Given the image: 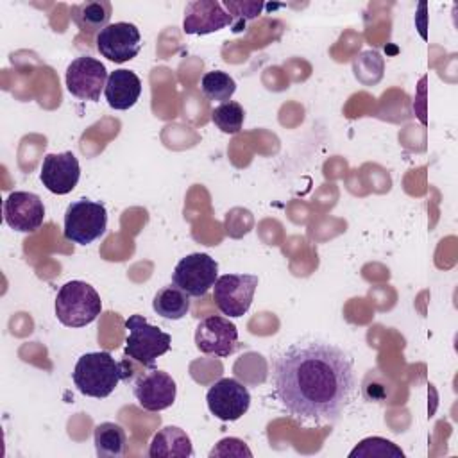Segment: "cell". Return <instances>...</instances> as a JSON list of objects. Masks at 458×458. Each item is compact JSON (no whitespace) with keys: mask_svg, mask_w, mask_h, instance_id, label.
Returning a JSON list of instances; mask_svg holds the SVG:
<instances>
[{"mask_svg":"<svg viewBox=\"0 0 458 458\" xmlns=\"http://www.w3.org/2000/svg\"><path fill=\"white\" fill-rule=\"evenodd\" d=\"M274 386L292 417L315 424L335 422L352 399L354 365L331 344L292 345L274 360Z\"/></svg>","mask_w":458,"mask_h":458,"instance_id":"1","label":"cell"},{"mask_svg":"<svg viewBox=\"0 0 458 458\" xmlns=\"http://www.w3.org/2000/svg\"><path fill=\"white\" fill-rule=\"evenodd\" d=\"M131 376L127 361H116L107 351L82 354L72 372L77 390L88 397H107L122 379Z\"/></svg>","mask_w":458,"mask_h":458,"instance_id":"2","label":"cell"},{"mask_svg":"<svg viewBox=\"0 0 458 458\" xmlns=\"http://www.w3.org/2000/svg\"><path fill=\"white\" fill-rule=\"evenodd\" d=\"M102 311L98 292L84 281H68L55 297L57 320L66 327H84Z\"/></svg>","mask_w":458,"mask_h":458,"instance_id":"3","label":"cell"},{"mask_svg":"<svg viewBox=\"0 0 458 458\" xmlns=\"http://www.w3.org/2000/svg\"><path fill=\"white\" fill-rule=\"evenodd\" d=\"M129 335L125 338V358H131L145 367H154L156 360L168 352L172 338L157 326L148 324L143 315H131L125 320Z\"/></svg>","mask_w":458,"mask_h":458,"instance_id":"4","label":"cell"},{"mask_svg":"<svg viewBox=\"0 0 458 458\" xmlns=\"http://www.w3.org/2000/svg\"><path fill=\"white\" fill-rule=\"evenodd\" d=\"M107 229V209L102 202L79 199L73 200L64 213V238L79 243L89 245L100 238Z\"/></svg>","mask_w":458,"mask_h":458,"instance_id":"5","label":"cell"},{"mask_svg":"<svg viewBox=\"0 0 458 458\" xmlns=\"http://www.w3.org/2000/svg\"><path fill=\"white\" fill-rule=\"evenodd\" d=\"M218 277V263L206 252L184 256L172 272V281L190 297H204Z\"/></svg>","mask_w":458,"mask_h":458,"instance_id":"6","label":"cell"},{"mask_svg":"<svg viewBox=\"0 0 458 458\" xmlns=\"http://www.w3.org/2000/svg\"><path fill=\"white\" fill-rule=\"evenodd\" d=\"M256 286L254 274H224L213 284L215 304L227 317H242L252 304Z\"/></svg>","mask_w":458,"mask_h":458,"instance_id":"7","label":"cell"},{"mask_svg":"<svg viewBox=\"0 0 458 458\" xmlns=\"http://www.w3.org/2000/svg\"><path fill=\"white\" fill-rule=\"evenodd\" d=\"M106 66L89 55L73 59L66 68V89L79 100L97 102L107 82Z\"/></svg>","mask_w":458,"mask_h":458,"instance_id":"8","label":"cell"},{"mask_svg":"<svg viewBox=\"0 0 458 458\" xmlns=\"http://www.w3.org/2000/svg\"><path fill=\"white\" fill-rule=\"evenodd\" d=\"M206 403L213 417L233 422L247 413L250 406V394L234 377H222L213 383L206 394Z\"/></svg>","mask_w":458,"mask_h":458,"instance_id":"9","label":"cell"},{"mask_svg":"<svg viewBox=\"0 0 458 458\" xmlns=\"http://www.w3.org/2000/svg\"><path fill=\"white\" fill-rule=\"evenodd\" d=\"M97 50L113 63H125L141 50V34L134 23H109L97 34Z\"/></svg>","mask_w":458,"mask_h":458,"instance_id":"10","label":"cell"},{"mask_svg":"<svg viewBox=\"0 0 458 458\" xmlns=\"http://www.w3.org/2000/svg\"><path fill=\"white\" fill-rule=\"evenodd\" d=\"M195 345L204 354L227 358L238 345V329L225 317H206L195 329Z\"/></svg>","mask_w":458,"mask_h":458,"instance_id":"11","label":"cell"},{"mask_svg":"<svg viewBox=\"0 0 458 458\" xmlns=\"http://www.w3.org/2000/svg\"><path fill=\"white\" fill-rule=\"evenodd\" d=\"M4 220L18 233H32L45 220L43 200L32 191H13L4 200Z\"/></svg>","mask_w":458,"mask_h":458,"instance_id":"12","label":"cell"},{"mask_svg":"<svg viewBox=\"0 0 458 458\" xmlns=\"http://www.w3.org/2000/svg\"><path fill=\"white\" fill-rule=\"evenodd\" d=\"M132 392L141 408L148 411H161L174 404L177 386L168 372L152 369L134 383Z\"/></svg>","mask_w":458,"mask_h":458,"instance_id":"13","label":"cell"},{"mask_svg":"<svg viewBox=\"0 0 458 458\" xmlns=\"http://www.w3.org/2000/svg\"><path fill=\"white\" fill-rule=\"evenodd\" d=\"M41 182L43 186L55 193V195H66L70 193L81 177V166L79 159L73 152H59V154H47L41 165Z\"/></svg>","mask_w":458,"mask_h":458,"instance_id":"14","label":"cell"},{"mask_svg":"<svg viewBox=\"0 0 458 458\" xmlns=\"http://www.w3.org/2000/svg\"><path fill=\"white\" fill-rule=\"evenodd\" d=\"M233 23V16L216 0H193L186 4L182 30L186 34H211Z\"/></svg>","mask_w":458,"mask_h":458,"instance_id":"15","label":"cell"},{"mask_svg":"<svg viewBox=\"0 0 458 458\" xmlns=\"http://www.w3.org/2000/svg\"><path fill=\"white\" fill-rule=\"evenodd\" d=\"M104 95L109 107L125 111L138 102L141 95V81L131 70H114L107 77Z\"/></svg>","mask_w":458,"mask_h":458,"instance_id":"16","label":"cell"},{"mask_svg":"<svg viewBox=\"0 0 458 458\" xmlns=\"http://www.w3.org/2000/svg\"><path fill=\"white\" fill-rule=\"evenodd\" d=\"M150 458H188L193 456V445L186 431L177 426L159 429L148 445Z\"/></svg>","mask_w":458,"mask_h":458,"instance_id":"17","label":"cell"},{"mask_svg":"<svg viewBox=\"0 0 458 458\" xmlns=\"http://www.w3.org/2000/svg\"><path fill=\"white\" fill-rule=\"evenodd\" d=\"M113 5L111 2L98 0V2H81L70 7V14L73 23L84 32H100L109 25Z\"/></svg>","mask_w":458,"mask_h":458,"instance_id":"18","label":"cell"},{"mask_svg":"<svg viewBox=\"0 0 458 458\" xmlns=\"http://www.w3.org/2000/svg\"><path fill=\"white\" fill-rule=\"evenodd\" d=\"M152 308L163 318L179 320L190 311V295L182 292L179 286L168 284L157 290L152 301Z\"/></svg>","mask_w":458,"mask_h":458,"instance_id":"19","label":"cell"},{"mask_svg":"<svg viewBox=\"0 0 458 458\" xmlns=\"http://www.w3.org/2000/svg\"><path fill=\"white\" fill-rule=\"evenodd\" d=\"M95 451L100 458H118L125 453L127 435L116 422H100L93 433Z\"/></svg>","mask_w":458,"mask_h":458,"instance_id":"20","label":"cell"},{"mask_svg":"<svg viewBox=\"0 0 458 458\" xmlns=\"http://www.w3.org/2000/svg\"><path fill=\"white\" fill-rule=\"evenodd\" d=\"M200 89L211 100L229 102L236 91V82L229 73L215 70V72H208L202 75Z\"/></svg>","mask_w":458,"mask_h":458,"instance_id":"21","label":"cell"},{"mask_svg":"<svg viewBox=\"0 0 458 458\" xmlns=\"http://www.w3.org/2000/svg\"><path fill=\"white\" fill-rule=\"evenodd\" d=\"M243 118H245V111L243 107L234 102H222L218 107L213 109L211 113V120L213 123L225 134H236L240 132L242 125H243Z\"/></svg>","mask_w":458,"mask_h":458,"instance_id":"22","label":"cell"},{"mask_svg":"<svg viewBox=\"0 0 458 458\" xmlns=\"http://www.w3.org/2000/svg\"><path fill=\"white\" fill-rule=\"evenodd\" d=\"M351 458L356 456H379V458H386V456H394V458H403L404 453L390 440L381 438V437H369L365 440H361L351 453Z\"/></svg>","mask_w":458,"mask_h":458,"instance_id":"23","label":"cell"},{"mask_svg":"<svg viewBox=\"0 0 458 458\" xmlns=\"http://www.w3.org/2000/svg\"><path fill=\"white\" fill-rule=\"evenodd\" d=\"M224 5L229 9V14L233 16V23H234V16L240 20L236 30H242V20L245 21V20L256 18L259 14V11L263 9V4H259V2H233V0H225Z\"/></svg>","mask_w":458,"mask_h":458,"instance_id":"24","label":"cell"},{"mask_svg":"<svg viewBox=\"0 0 458 458\" xmlns=\"http://www.w3.org/2000/svg\"><path fill=\"white\" fill-rule=\"evenodd\" d=\"M229 454H233V456H249V458L252 456V453L245 445V442L240 440V438H233V437L222 438L216 444V447H213L211 453H209V456H229Z\"/></svg>","mask_w":458,"mask_h":458,"instance_id":"25","label":"cell"}]
</instances>
